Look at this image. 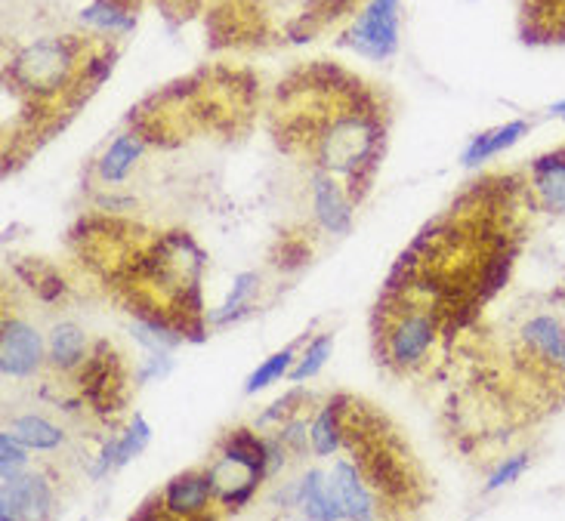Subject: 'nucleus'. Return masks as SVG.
Here are the masks:
<instances>
[{
  "label": "nucleus",
  "mask_w": 565,
  "mask_h": 521,
  "mask_svg": "<svg viewBox=\"0 0 565 521\" xmlns=\"http://www.w3.org/2000/svg\"><path fill=\"white\" fill-rule=\"evenodd\" d=\"M350 43L371 59H383L398 43V0H371L350 32Z\"/></svg>",
  "instance_id": "1"
},
{
  "label": "nucleus",
  "mask_w": 565,
  "mask_h": 521,
  "mask_svg": "<svg viewBox=\"0 0 565 521\" xmlns=\"http://www.w3.org/2000/svg\"><path fill=\"white\" fill-rule=\"evenodd\" d=\"M374 146V133L365 120L356 118H343L337 120L334 127L325 136V148H321V157H325L328 167L334 170H350L352 164H359L361 157L371 152Z\"/></svg>",
  "instance_id": "2"
},
{
  "label": "nucleus",
  "mask_w": 565,
  "mask_h": 521,
  "mask_svg": "<svg viewBox=\"0 0 565 521\" xmlns=\"http://www.w3.org/2000/svg\"><path fill=\"white\" fill-rule=\"evenodd\" d=\"M433 346V321L426 315H405L389 334V355L396 365H417Z\"/></svg>",
  "instance_id": "3"
},
{
  "label": "nucleus",
  "mask_w": 565,
  "mask_h": 521,
  "mask_svg": "<svg viewBox=\"0 0 565 521\" xmlns=\"http://www.w3.org/2000/svg\"><path fill=\"white\" fill-rule=\"evenodd\" d=\"M41 358V339L32 327L22 321L4 324V374L6 376H28Z\"/></svg>",
  "instance_id": "4"
},
{
  "label": "nucleus",
  "mask_w": 565,
  "mask_h": 521,
  "mask_svg": "<svg viewBox=\"0 0 565 521\" xmlns=\"http://www.w3.org/2000/svg\"><path fill=\"white\" fill-rule=\"evenodd\" d=\"M50 490L43 478H6L4 481V521L34 516V512H47Z\"/></svg>",
  "instance_id": "5"
},
{
  "label": "nucleus",
  "mask_w": 565,
  "mask_h": 521,
  "mask_svg": "<svg viewBox=\"0 0 565 521\" xmlns=\"http://www.w3.org/2000/svg\"><path fill=\"white\" fill-rule=\"evenodd\" d=\"M65 65H69V62H65L59 43H41V47H34L25 59H22L19 71H22V78H25L28 87H43V90H47V87L59 84Z\"/></svg>",
  "instance_id": "6"
},
{
  "label": "nucleus",
  "mask_w": 565,
  "mask_h": 521,
  "mask_svg": "<svg viewBox=\"0 0 565 521\" xmlns=\"http://www.w3.org/2000/svg\"><path fill=\"white\" fill-rule=\"evenodd\" d=\"M330 488H334L337 500L343 506L346 518H371L374 516V500L371 494L361 485V478L356 475L350 463H337L334 475H330Z\"/></svg>",
  "instance_id": "7"
},
{
  "label": "nucleus",
  "mask_w": 565,
  "mask_h": 521,
  "mask_svg": "<svg viewBox=\"0 0 565 521\" xmlns=\"http://www.w3.org/2000/svg\"><path fill=\"white\" fill-rule=\"evenodd\" d=\"M300 506L306 509L309 518H346L334 488H330V481H325L321 472H309L300 481Z\"/></svg>",
  "instance_id": "8"
},
{
  "label": "nucleus",
  "mask_w": 565,
  "mask_h": 521,
  "mask_svg": "<svg viewBox=\"0 0 565 521\" xmlns=\"http://www.w3.org/2000/svg\"><path fill=\"white\" fill-rule=\"evenodd\" d=\"M210 475H186V478H177L168 488V497H164V506L173 512V516H192V512H201L210 500Z\"/></svg>",
  "instance_id": "9"
},
{
  "label": "nucleus",
  "mask_w": 565,
  "mask_h": 521,
  "mask_svg": "<svg viewBox=\"0 0 565 521\" xmlns=\"http://www.w3.org/2000/svg\"><path fill=\"white\" fill-rule=\"evenodd\" d=\"M522 336H525V343H529L531 349H538L541 355H544V358L565 365V334H562V327L553 318H547V315H541V318H531L522 327Z\"/></svg>",
  "instance_id": "10"
},
{
  "label": "nucleus",
  "mask_w": 565,
  "mask_h": 521,
  "mask_svg": "<svg viewBox=\"0 0 565 521\" xmlns=\"http://www.w3.org/2000/svg\"><path fill=\"white\" fill-rule=\"evenodd\" d=\"M315 207H319V219L321 225L337 235H343L350 229V204L343 201L340 188H337L330 179H319L315 183Z\"/></svg>",
  "instance_id": "11"
},
{
  "label": "nucleus",
  "mask_w": 565,
  "mask_h": 521,
  "mask_svg": "<svg viewBox=\"0 0 565 521\" xmlns=\"http://www.w3.org/2000/svg\"><path fill=\"white\" fill-rule=\"evenodd\" d=\"M534 185L550 210H565V157H541L534 167Z\"/></svg>",
  "instance_id": "12"
},
{
  "label": "nucleus",
  "mask_w": 565,
  "mask_h": 521,
  "mask_svg": "<svg viewBox=\"0 0 565 521\" xmlns=\"http://www.w3.org/2000/svg\"><path fill=\"white\" fill-rule=\"evenodd\" d=\"M529 127L522 124V120H513V124L501 127V130L488 133V136H479L476 142H473L470 148H466L464 155V164H479V161H488L492 155L503 152V148H510L513 142H519V136H522Z\"/></svg>",
  "instance_id": "13"
},
{
  "label": "nucleus",
  "mask_w": 565,
  "mask_h": 521,
  "mask_svg": "<svg viewBox=\"0 0 565 521\" xmlns=\"http://www.w3.org/2000/svg\"><path fill=\"white\" fill-rule=\"evenodd\" d=\"M139 152H142V142L133 133L115 139V146H111L109 152H105L102 164H100L102 179H109V183H118V179H124L127 173H130L133 161L139 157Z\"/></svg>",
  "instance_id": "14"
},
{
  "label": "nucleus",
  "mask_w": 565,
  "mask_h": 521,
  "mask_svg": "<svg viewBox=\"0 0 565 521\" xmlns=\"http://www.w3.org/2000/svg\"><path fill=\"white\" fill-rule=\"evenodd\" d=\"M146 441H148V426H146V420H133V426L127 429V435L120 438V441L115 444H109L105 448V454H102V463L96 466V475L105 472L109 466H124L130 457H137L142 448H146Z\"/></svg>",
  "instance_id": "15"
},
{
  "label": "nucleus",
  "mask_w": 565,
  "mask_h": 521,
  "mask_svg": "<svg viewBox=\"0 0 565 521\" xmlns=\"http://www.w3.org/2000/svg\"><path fill=\"white\" fill-rule=\"evenodd\" d=\"M50 352H53V361H56L59 367L78 365L81 355H84V334H81L78 327H72V324H62V327L53 330Z\"/></svg>",
  "instance_id": "16"
},
{
  "label": "nucleus",
  "mask_w": 565,
  "mask_h": 521,
  "mask_svg": "<svg viewBox=\"0 0 565 521\" xmlns=\"http://www.w3.org/2000/svg\"><path fill=\"white\" fill-rule=\"evenodd\" d=\"M16 435L22 444L37 448V450H50L62 441V432H59L56 426H50V422H43L41 417H22L16 422Z\"/></svg>",
  "instance_id": "17"
},
{
  "label": "nucleus",
  "mask_w": 565,
  "mask_h": 521,
  "mask_svg": "<svg viewBox=\"0 0 565 521\" xmlns=\"http://www.w3.org/2000/svg\"><path fill=\"white\" fill-rule=\"evenodd\" d=\"M337 444H340V422H337V411L328 404L319 413V420L312 422V448L315 454L325 457L330 450H337Z\"/></svg>",
  "instance_id": "18"
},
{
  "label": "nucleus",
  "mask_w": 565,
  "mask_h": 521,
  "mask_svg": "<svg viewBox=\"0 0 565 521\" xmlns=\"http://www.w3.org/2000/svg\"><path fill=\"white\" fill-rule=\"evenodd\" d=\"M328 355H330V336L315 339V343L309 346V352L303 355V361L291 370V380L300 383V380H306V376H312L315 370H321V365L328 361Z\"/></svg>",
  "instance_id": "19"
},
{
  "label": "nucleus",
  "mask_w": 565,
  "mask_h": 521,
  "mask_svg": "<svg viewBox=\"0 0 565 521\" xmlns=\"http://www.w3.org/2000/svg\"><path fill=\"white\" fill-rule=\"evenodd\" d=\"M291 358H293V349H284V352L273 355V358H269L266 365H263V367L257 370V374H254L251 380H247V392H257V389H263V386H269V383H275L278 376H282L284 370H288Z\"/></svg>",
  "instance_id": "20"
},
{
  "label": "nucleus",
  "mask_w": 565,
  "mask_h": 521,
  "mask_svg": "<svg viewBox=\"0 0 565 521\" xmlns=\"http://www.w3.org/2000/svg\"><path fill=\"white\" fill-rule=\"evenodd\" d=\"M254 281H257V278H254V275H241L238 281H235V290H232V293H229V299H225V306L220 308V312L210 315V321L223 324L225 318H232V315H235L238 308H241V303H244V299H247V293L254 290Z\"/></svg>",
  "instance_id": "21"
},
{
  "label": "nucleus",
  "mask_w": 565,
  "mask_h": 521,
  "mask_svg": "<svg viewBox=\"0 0 565 521\" xmlns=\"http://www.w3.org/2000/svg\"><path fill=\"white\" fill-rule=\"evenodd\" d=\"M84 19L93 22V25H102V28H130L133 25V19L127 16V13H120V10H115V6H109V4L90 6V10L84 13Z\"/></svg>",
  "instance_id": "22"
},
{
  "label": "nucleus",
  "mask_w": 565,
  "mask_h": 521,
  "mask_svg": "<svg viewBox=\"0 0 565 521\" xmlns=\"http://www.w3.org/2000/svg\"><path fill=\"white\" fill-rule=\"evenodd\" d=\"M16 438H10V432H4V438H0V454H4V481L16 478V469L25 466V450L16 444Z\"/></svg>",
  "instance_id": "23"
},
{
  "label": "nucleus",
  "mask_w": 565,
  "mask_h": 521,
  "mask_svg": "<svg viewBox=\"0 0 565 521\" xmlns=\"http://www.w3.org/2000/svg\"><path fill=\"white\" fill-rule=\"evenodd\" d=\"M525 466H529V457H513V459H507V463L501 466L494 475H492V481H488V490H494V488H503V485H510V481H516L519 475L525 472Z\"/></svg>",
  "instance_id": "24"
},
{
  "label": "nucleus",
  "mask_w": 565,
  "mask_h": 521,
  "mask_svg": "<svg viewBox=\"0 0 565 521\" xmlns=\"http://www.w3.org/2000/svg\"><path fill=\"white\" fill-rule=\"evenodd\" d=\"M550 115H556V118H565V99H562V102H556L553 109H550Z\"/></svg>",
  "instance_id": "25"
}]
</instances>
